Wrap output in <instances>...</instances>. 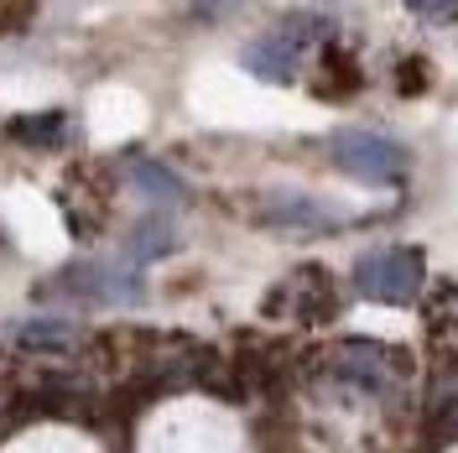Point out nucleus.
I'll list each match as a JSON object with an SVG mask.
<instances>
[{
    "mask_svg": "<svg viewBox=\"0 0 458 453\" xmlns=\"http://www.w3.org/2000/svg\"><path fill=\"white\" fill-rule=\"evenodd\" d=\"M334 167L344 177H354V183H370V188H386V183H401L406 167H411V157H406V146H396L391 136H380V131H334Z\"/></svg>",
    "mask_w": 458,
    "mask_h": 453,
    "instance_id": "nucleus-1",
    "label": "nucleus"
},
{
    "mask_svg": "<svg viewBox=\"0 0 458 453\" xmlns=\"http://www.w3.org/2000/svg\"><path fill=\"white\" fill-rule=\"evenodd\" d=\"M354 292L370 297V303H386V308L417 303V292H422V255L401 251V245L360 255L354 261Z\"/></svg>",
    "mask_w": 458,
    "mask_h": 453,
    "instance_id": "nucleus-2",
    "label": "nucleus"
},
{
    "mask_svg": "<svg viewBox=\"0 0 458 453\" xmlns=\"http://www.w3.org/2000/svg\"><path fill=\"white\" fill-rule=\"evenodd\" d=\"M323 31H328V21H318V16H292V21H282L276 31H266L260 42H250V47L240 53V63H245V73H256L266 84H286V79L302 68V53L313 47Z\"/></svg>",
    "mask_w": 458,
    "mask_h": 453,
    "instance_id": "nucleus-3",
    "label": "nucleus"
},
{
    "mask_svg": "<svg viewBox=\"0 0 458 453\" xmlns=\"http://www.w3.org/2000/svg\"><path fill=\"white\" fill-rule=\"evenodd\" d=\"M260 219L282 225V229H339L344 225L339 209H328L313 193H271V199L260 203Z\"/></svg>",
    "mask_w": 458,
    "mask_h": 453,
    "instance_id": "nucleus-4",
    "label": "nucleus"
},
{
    "mask_svg": "<svg viewBox=\"0 0 458 453\" xmlns=\"http://www.w3.org/2000/svg\"><path fill=\"white\" fill-rule=\"evenodd\" d=\"M406 365L396 349H380V344H344L334 355V370L344 380H360V386H386L396 380V370Z\"/></svg>",
    "mask_w": 458,
    "mask_h": 453,
    "instance_id": "nucleus-5",
    "label": "nucleus"
},
{
    "mask_svg": "<svg viewBox=\"0 0 458 453\" xmlns=\"http://www.w3.org/2000/svg\"><path fill=\"white\" fill-rule=\"evenodd\" d=\"M177 240H172V225L167 219H141V225L131 229V245H125V261L131 266H146V261H157V255H167Z\"/></svg>",
    "mask_w": 458,
    "mask_h": 453,
    "instance_id": "nucleus-6",
    "label": "nucleus"
},
{
    "mask_svg": "<svg viewBox=\"0 0 458 453\" xmlns=\"http://www.w3.org/2000/svg\"><path fill=\"white\" fill-rule=\"evenodd\" d=\"M131 183L141 188L146 199H157V203H182V177L167 167H157V162H131Z\"/></svg>",
    "mask_w": 458,
    "mask_h": 453,
    "instance_id": "nucleus-7",
    "label": "nucleus"
},
{
    "mask_svg": "<svg viewBox=\"0 0 458 453\" xmlns=\"http://www.w3.org/2000/svg\"><path fill=\"white\" fill-rule=\"evenodd\" d=\"M406 11L422 21H458V0H406Z\"/></svg>",
    "mask_w": 458,
    "mask_h": 453,
    "instance_id": "nucleus-8",
    "label": "nucleus"
},
{
    "mask_svg": "<svg viewBox=\"0 0 458 453\" xmlns=\"http://www.w3.org/2000/svg\"><path fill=\"white\" fill-rule=\"evenodd\" d=\"M188 5H193L199 16H208V21H219V16H234L245 0H188Z\"/></svg>",
    "mask_w": 458,
    "mask_h": 453,
    "instance_id": "nucleus-9",
    "label": "nucleus"
}]
</instances>
